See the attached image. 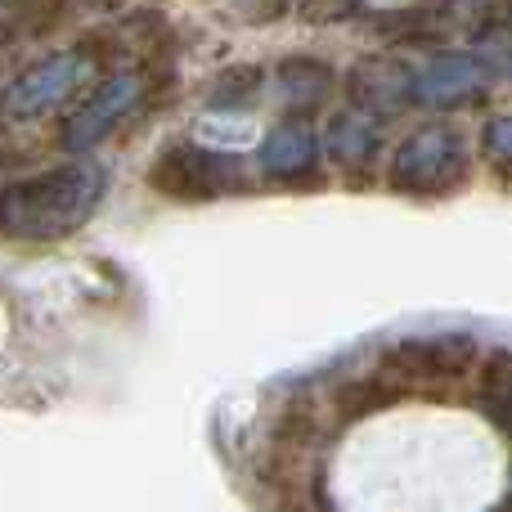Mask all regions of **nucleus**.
Returning <instances> with one entry per match:
<instances>
[{
	"mask_svg": "<svg viewBox=\"0 0 512 512\" xmlns=\"http://www.w3.org/2000/svg\"><path fill=\"white\" fill-rule=\"evenodd\" d=\"M508 77H512V72H508Z\"/></svg>",
	"mask_w": 512,
	"mask_h": 512,
	"instance_id": "17",
	"label": "nucleus"
},
{
	"mask_svg": "<svg viewBox=\"0 0 512 512\" xmlns=\"http://www.w3.org/2000/svg\"><path fill=\"white\" fill-rule=\"evenodd\" d=\"M81 77H86V50L50 54V59L32 63L23 77L9 81L5 113L14 117V122H23V117H41L45 108H54L59 99H68L72 90L81 86Z\"/></svg>",
	"mask_w": 512,
	"mask_h": 512,
	"instance_id": "5",
	"label": "nucleus"
},
{
	"mask_svg": "<svg viewBox=\"0 0 512 512\" xmlns=\"http://www.w3.org/2000/svg\"><path fill=\"white\" fill-rule=\"evenodd\" d=\"M319 158V135L306 122H279L274 131H265L261 149H256V167L270 180H301L315 171Z\"/></svg>",
	"mask_w": 512,
	"mask_h": 512,
	"instance_id": "8",
	"label": "nucleus"
},
{
	"mask_svg": "<svg viewBox=\"0 0 512 512\" xmlns=\"http://www.w3.org/2000/svg\"><path fill=\"white\" fill-rule=\"evenodd\" d=\"M481 149H486V158L495 162L499 171H512V113L495 117V122L486 126V135H481Z\"/></svg>",
	"mask_w": 512,
	"mask_h": 512,
	"instance_id": "13",
	"label": "nucleus"
},
{
	"mask_svg": "<svg viewBox=\"0 0 512 512\" xmlns=\"http://www.w3.org/2000/svg\"><path fill=\"white\" fill-rule=\"evenodd\" d=\"M378 140H382L378 113L351 104V108H337V113L328 117L324 135H319V149H324V158L333 162V167L360 171V167H369V162H373V153H378Z\"/></svg>",
	"mask_w": 512,
	"mask_h": 512,
	"instance_id": "7",
	"label": "nucleus"
},
{
	"mask_svg": "<svg viewBox=\"0 0 512 512\" xmlns=\"http://www.w3.org/2000/svg\"><path fill=\"white\" fill-rule=\"evenodd\" d=\"M86 5H90V9H104V14H113V9L122 5V0H86Z\"/></svg>",
	"mask_w": 512,
	"mask_h": 512,
	"instance_id": "16",
	"label": "nucleus"
},
{
	"mask_svg": "<svg viewBox=\"0 0 512 512\" xmlns=\"http://www.w3.org/2000/svg\"><path fill=\"white\" fill-rule=\"evenodd\" d=\"M337 77L324 59H310V54H292L274 68V99H279L288 113H310L333 95Z\"/></svg>",
	"mask_w": 512,
	"mask_h": 512,
	"instance_id": "9",
	"label": "nucleus"
},
{
	"mask_svg": "<svg viewBox=\"0 0 512 512\" xmlns=\"http://www.w3.org/2000/svg\"><path fill=\"white\" fill-rule=\"evenodd\" d=\"M265 86V72L252 68V63H239V68H225L212 77V86H207V108H216V113H239V108H248L256 95H261Z\"/></svg>",
	"mask_w": 512,
	"mask_h": 512,
	"instance_id": "11",
	"label": "nucleus"
},
{
	"mask_svg": "<svg viewBox=\"0 0 512 512\" xmlns=\"http://www.w3.org/2000/svg\"><path fill=\"white\" fill-rule=\"evenodd\" d=\"M248 162L221 149H203V144H171L158 162H153V189L167 198H185V203H207V198H225L248 189Z\"/></svg>",
	"mask_w": 512,
	"mask_h": 512,
	"instance_id": "3",
	"label": "nucleus"
},
{
	"mask_svg": "<svg viewBox=\"0 0 512 512\" xmlns=\"http://www.w3.org/2000/svg\"><path fill=\"white\" fill-rule=\"evenodd\" d=\"M140 95H144V77H135V72H113V77H104L95 86V95L68 117V126H63V149L90 153L135 104H140Z\"/></svg>",
	"mask_w": 512,
	"mask_h": 512,
	"instance_id": "4",
	"label": "nucleus"
},
{
	"mask_svg": "<svg viewBox=\"0 0 512 512\" xmlns=\"http://www.w3.org/2000/svg\"><path fill=\"white\" fill-rule=\"evenodd\" d=\"M108 176L99 162H63L41 176L9 180L5 189V230L23 243H54L77 234L104 203Z\"/></svg>",
	"mask_w": 512,
	"mask_h": 512,
	"instance_id": "1",
	"label": "nucleus"
},
{
	"mask_svg": "<svg viewBox=\"0 0 512 512\" xmlns=\"http://www.w3.org/2000/svg\"><path fill=\"white\" fill-rule=\"evenodd\" d=\"M351 86H355V104L360 108H391V113H396L400 104H405V99H414V77H409L405 68H391V63H373V68H360L351 77Z\"/></svg>",
	"mask_w": 512,
	"mask_h": 512,
	"instance_id": "10",
	"label": "nucleus"
},
{
	"mask_svg": "<svg viewBox=\"0 0 512 512\" xmlns=\"http://www.w3.org/2000/svg\"><path fill=\"white\" fill-rule=\"evenodd\" d=\"M346 9H351V0H306L310 18H342Z\"/></svg>",
	"mask_w": 512,
	"mask_h": 512,
	"instance_id": "14",
	"label": "nucleus"
},
{
	"mask_svg": "<svg viewBox=\"0 0 512 512\" xmlns=\"http://www.w3.org/2000/svg\"><path fill=\"white\" fill-rule=\"evenodd\" d=\"M486 409L495 414V423L512 436V355H495V360H490Z\"/></svg>",
	"mask_w": 512,
	"mask_h": 512,
	"instance_id": "12",
	"label": "nucleus"
},
{
	"mask_svg": "<svg viewBox=\"0 0 512 512\" xmlns=\"http://www.w3.org/2000/svg\"><path fill=\"white\" fill-rule=\"evenodd\" d=\"M288 14V0H252V23H270V18Z\"/></svg>",
	"mask_w": 512,
	"mask_h": 512,
	"instance_id": "15",
	"label": "nucleus"
},
{
	"mask_svg": "<svg viewBox=\"0 0 512 512\" xmlns=\"http://www.w3.org/2000/svg\"><path fill=\"white\" fill-rule=\"evenodd\" d=\"M468 176V140L454 126H423L391 153L387 185L409 198H441Z\"/></svg>",
	"mask_w": 512,
	"mask_h": 512,
	"instance_id": "2",
	"label": "nucleus"
},
{
	"mask_svg": "<svg viewBox=\"0 0 512 512\" xmlns=\"http://www.w3.org/2000/svg\"><path fill=\"white\" fill-rule=\"evenodd\" d=\"M490 86V68L481 54L454 50V54H432L423 72H414V104L427 108H454L463 99H477Z\"/></svg>",
	"mask_w": 512,
	"mask_h": 512,
	"instance_id": "6",
	"label": "nucleus"
}]
</instances>
